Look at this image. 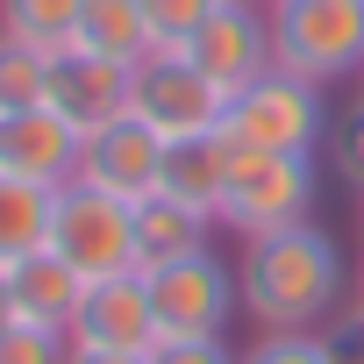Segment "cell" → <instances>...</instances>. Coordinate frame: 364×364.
<instances>
[{
    "label": "cell",
    "mask_w": 364,
    "mask_h": 364,
    "mask_svg": "<svg viewBox=\"0 0 364 364\" xmlns=\"http://www.w3.org/2000/svg\"><path fill=\"white\" fill-rule=\"evenodd\" d=\"M272 50L314 86L364 72V0H272Z\"/></svg>",
    "instance_id": "3"
},
{
    "label": "cell",
    "mask_w": 364,
    "mask_h": 364,
    "mask_svg": "<svg viewBox=\"0 0 364 364\" xmlns=\"http://www.w3.org/2000/svg\"><path fill=\"white\" fill-rule=\"evenodd\" d=\"M357 200H364V193H357Z\"/></svg>",
    "instance_id": "31"
},
{
    "label": "cell",
    "mask_w": 364,
    "mask_h": 364,
    "mask_svg": "<svg viewBox=\"0 0 364 364\" xmlns=\"http://www.w3.org/2000/svg\"><path fill=\"white\" fill-rule=\"evenodd\" d=\"M350 286H357V272L343 264L336 236L314 229V222L243 236L236 300H243V314L257 328H321V321H336Z\"/></svg>",
    "instance_id": "1"
},
{
    "label": "cell",
    "mask_w": 364,
    "mask_h": 364,
    "mask_svg": "<svg viewBox=\"0 0 364 364\" xmlns=\"http://www.w3.org/2000/svg\"><path fill=\"white\" fill-rule=\"evenodd\" d=\"M72 350H129V357H150V350H157L150 279H143V272L93 279L86 300H79V321H72Z\"/></svg>",
    "instance_id": "10"
},
{
    "label": "cell",
    "mask_w": 364,
    "mask_h": 364,
    "mask_svg": "<svg viewBox=\"0 0 364 364\" xmlns=\"http://www.w3.org/2000/svg\"><path fill=\"white\" fill-rule=\"evenodd\" d=\"M50 250H58L86 286H93V279H114V272H136V208L72 178V186L58 193Z\"/></svg>",
    "instance_id": "6"
},
{
    "label": "cell",
    "mask_w": 364,
    "mask_h": 364,
    "mask_svg": "<svg viewBox=\"0 0 364 364\" xmlns=\"http://www.w3.org/2000/svg\"><path fill=\"white\" fill-rule=\"evenodd\" d=\"M143 279H150V307H157V343L222 336V328H229V314L243 307V300H236V264H222L215 250L178 257V264L143 272Z\"/></svg>",
    "instance_id": "7"
},
{
    "label": "cell",
    "mask_w": 364,
    "mask_h": 364,
    "mask_svg": "<svg viewBox=\"0 0 364 364\" xmlns=\"http://www.w3.org/2000/svg\"><path fill=\"white\" fill-rule=\"evenodd\" d=\"M79 15H86V0H0V36L58 58L79 43Z\"/></svg>",
    "instance_id": "18"
},
{
    "label": "cell",
    "mask_w": 364,
    "mask_h": 364,
    "mask_svg": "<svg viewBox=\"0 0 364 364\" xmlns=\"http://www.w3.org/2000/svg\"><path fill=\"white\" fill-rule=\"evenodd\" d=\"M8 286H15V321L72 336V321H79V300H86V279H79V272H72L58 250H36V257H22V264L8 272Z\"/></svg>",
    "instance_id": "14"
},
{
    "label": "cell",
    "mask_w": 364,
    "mask_h": 364,
    "mask_svg": "<svg viewBox=\"0 0 364 364\" xmlns=\"http://www.w3.org/2000/svg\"><path fill=\"white\" fill-rule=\"evenodd\" d=\"M0 364H72V336L8 321V328H0Z\"/></svg>",
    "instance_id": "21"
},
{
    "label": "cell",
    "mask_w": 364,
    "mask_h": 364,
    "mask_svg": "<svg viewBox=\"0 0 364 364\" xmlns=\"http://www.w3.org/2000/svg\"><path fill=\"white\" fill-rule=\"evenodd\" d=\"M264 8H272V0H264Z\"/></svg>",
    "instance_id": "30"
},
{
    "label": "cell",
    "mask_w": 364,
    "mask_h": 364,
    "mask_svg": "<svg viewBox=\"0 0 364 364\" xmlns=\"http://www.w3.org/2000/svg\"><path fill=\"white\" fill-rule=\"evenodd\" d=\"M336 171L364 193V107H350V114H343V129H336Z\"/></svg>",
    "instance_id": "24"
},
{
    "label": "cell",
    "mask_w": 364,
    "mask_h": 364,
    "mask_svg": "<svg viewBox=\"0 0 364 364\" xmlns=\"http://www.w3.org/2000/svg\"><path fill=\"white\" fill-rule=\"evenodd\" d=\"M15 321V286H8V272H0V328Z\"/></svg>",
    "instance_id": "27"
},
{
    "label": "cell",
    "mask_w": 364,
    "mask_h": 364,
    "mask_svg": "<svg viewBox=\"0 0 364 364\" xmlns=\"http://www.w3.org/2000/svg\"><path fill=\"white\" fill-rule=\"evenodd\" d=\"M129 114L150 122L164 143H186V136H215L229 114V93L186 58V50H150L129 72Z\"/></svg>",
    "instance_id": "5"
},
{
    "label": "cell",
    "mask_w": 364,
    "mask_h": 364,
    "mask_svg": "<svg viewBox=\"0 0 364 364\" xmlns=\"http://www.w3.org/2000/svg\"><path fill=\"white\" fill-rule=\"evenodd\" d=\"M150 364H236V350L222 336H186V343H157Z\"/></svg>",
    "instance_id": "23"
},
{
    "label": "cell",
    "mask_w": 364,
    "mask_h": 364,
    "mask_svg": "<svg viewBox=\"0 0 364 364\" xmlns=\"http://www.w3.org/2000/svg\"><path fill=\"white\" fill-rule=\"evenodd\" d=\"M79 129L50 107H22V114H0V171L8 178H29V186H50L65 193L79 178Z\"/></svg>",
    "instance_id": "12"
},
{
    "label": "cell",
    "mask_w": 364,
    "mask_h": 364,
    "mask_svg": "<svg viewBox=\"0 0 364 364\" xmlns=\"http://www.w3.org/2000/svg\"><path fill=\"white\" fill-rule=\"evenodd\" d=\"M236 364H328V350H321L314 328H264Z\"/></svg>",
    "instance_id": "22"
},
{
    "label": "cell",
    "mask_w": 364,
    "mask_h": 364,
    "mask_svg": "<svg viewBox=\"0 0 364 364\" xmlns=\"http://www.w3.org/2000/svg\"><path fill=\"white\" fill-rule=\"evenodd\" d=\"M208 229H215V215L171 200V193L136 200V272H164L178 257H200L208 250Z\"/></svg>",
    "instance_id": "15"
},
{
    "label": "cell",
    "mask_w": 364,
    "mask_h": 364,
    "mask_svg": "<svg viewBox=\"0 0 364 364\" xmlns=\"http://www.w3.org/2000/svg\"><path fill=\"white\" fill-rule=\"evenodd\" d=\"M72 364H150V357H129V350H72Z\"/></svg>",
    "instance_id": "26"
},
{
    "label": "cell",
    "mask_w": 364,
    "mask_h": 364,
    "mask_svg": "<svg viewBox=\"0 0 364 364\" xmlns=\"http://www.w3.org/2000/svg\"><path fill=\"white\" fill-rule=\"evenodd\" d=\"M129 72L136 65H114V58H100V50H58L50 58V86H43V107L50 114H65L79 136H93V129H107V122H122L129 114Z\"/></svg>",
    "instance_id": "11"
},
{
    "label": "cell",
    "mask_w": 364,
    "mask_h": 364,
    "mask_svg": "<svg viewBox=\"0 0 364 364\" xmlns=\"http://www.w3.org/2000/svg\"><path fill=\"white\" fill-rule=\"evenodd\" d=\"M50 222H58V193L0 171V272H15L22 257L50 250Z\"/></svg>",
    "instance_id": "16"
},
{
    "label": "cell",
    "mask_w": 364,
    "mask_h": 364,
    "mask_svg": "<svg viewBox=\"0 0 364 364\" xmlns=\"http://www.w3.org/2000/svg\"><path fill=\"white\" fill-rule=\"evenodd\" d=\"M321 350L328 364H364V314H343L336 328H321Z\"/></svg>",
    "instance_id": "25"
},
{
    "label": "cell",
    "mask_w": 364,
    "mask_h": 364,
    "mask_svg": "<svg viewBox=\"0 0 364 364\" xmlns=\"http://www.w3.org/2000/svg\"><path fill=\"white\" fill-rule=\"evenodd\" d=\"M43 86H50V50H29L15 36H0V114L43 107Z\"/></svg>",
    "instance_id": "19"
},
{
    "label": "cell",
    "mask_w": 364,
    "mask_h": 364,
    "mask_svg": "<svg viewBox=\"0 0 364 364\" xmlns=\"http://www.w3.org/2000/svg\"><path fill=\"white\" fill-rule=\"evenodd\" d=\"M321 193V171L314 150H236V178H229V200H222V229L236 236H264V229H293L314 215Z\"/></svg>",
    "instance_id": "4"
},
{
    "label": "cell",
    "mask_w": 364,
    "mask_h": 364,
    "mask_svg": "<svg viewBox=\"0 0 364 364\" xmlns=\"http://www.w3.org/2000/svg\"><path fill=\"white\" fill-rule=\"evenodd\" d=\"M215 8H222V0H143L157 50H186V43H193V29H200Z\"/></svg>",
    "instance_id": "20"
},
{
    "label": "cell",
    "mask_w": 364,
    "mask_h": 364,
    "mask_svg": "<svg viewBox=\"0 0 364 364\" xmlns=\"http://www.w3.org/2000/svg\"><path fill=\"white\" fill-rule=\"evenodd\" d=\"M357 86H364V72H357ZM357 107H364V100H357Z\"/></svg>",
    "instance_id": "29"
},
{
    "label": "cell",
    "mask_w": 364,
    "mask_h": 364,
    "mask_svg": "<svg viewBox=\"0 0 364 364\" xmlns=\"http://www.w3.org/2000/svg\"><path fill=\"white\" fill-rule=\"evenodd\" d=\"M79 50H100V58H114V65H143V58L157 50L143 0H86V15H79Z\"/></svg>",
    "instance_id": "17"
},
{
    "label": "cell",
    "mask_w": 364,
    "mask_h": 364,
    "mask_svg": "<svg viewBox=\"0 0 364 364\" xmlns=\"http://www.w3.org/2000/svg\"><path fill=\"white\" fill-rule=\"evenodd\" d=\"M186 58H193L222 93H243L257 72L279 65V50H272V8H264V0H222V8L193 29Z\"/></svg>",
    "instance_id": "8"
},
{
    "label": "cell",
    "mask_w": 364,
    "mask_h": 364,
    "mask_svg": "<svg viewBox=\"0 0 364 364\" xmlns=\"http://www.w3.org/2000/svg\"><path fill=\"white\" fill-rule=\"evenodd\" d=\"M164 136L150 129V122H136V114H122V122H107V129H93L86 143H79V186H100V193H114V200H150L157 186H164Z\"/></svg>",
    "instance_id": "9"
},
{
    "label": "cell",
    "mask_w": 364,
    "mask_h": 364,
    "mask_svg": "<svg viewBox=\"0 0 364 364\" xmlns=\"http://www.w3.org/2000/svg\"><path fill=\"white\" fill-rule=\"evenodd\" d=\"M229 178H236V143L215 129V136H186V143L164 150V186L157 193H171V200H186V208H200V215L222 222Z\"/></svg>",
    "instance_id": "13"
},
{
    "label": "cell",
    "mask_w": 364,
    "mask_h": 364,
    "mask_svg": "<svg viewBox=\"0 0 364 364\" xmlns=\"http://www.w3.org/2000/svg\"><path fill=\"white\" fill-rule=\"evenodd\" d=\"M222 136H229L236 150H272V157H279V150H314V143L328 136V100H321L314 79L272 65V72H257L243 93H229Z\"/></svg>",
    "instance_id": "2"
},
{
    "label": "cell",
    "mask_w": 364,
    "mask_h": 364,
    "mask_svg": "<svg viewBox=\"0 0 364 364\" xmlns=\"http://www.w3.org/2000/svg\"><path fill=\"white\" fill-rule=\"evenodd\" d=\"M357 314H364V264H357Z\"/></svg>",
    "instance_id": "28"
}]
</instances>
